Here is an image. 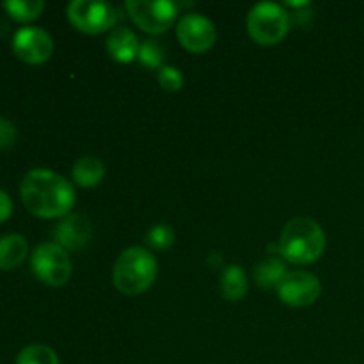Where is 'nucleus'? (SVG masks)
Instances as JSON below:
<instances>
[{
  "instance_id": "nucleus-8",
  "label": "nucleus",
  "mask_w": 364,
  "mask_h": 364,
  "mask_svg": "<svg viewBox=\"0 0 364 364\" xmlns=\"http://www.w3.org/2000/svg\"><path fill=\"white\" fill-rule=\"evenodd\" d=\"M13 52L27 64H43L52 57L53 39L41 27H23L13 36Z\"/></svg>"
},
{
  "instance_id": "nucleus-19",
  "label": "nucleus",
  "mask_w": 364,
  "mask_h": 364,
  "mask_svg": "<svg viewBox=\"0 0 364 364\" xmlns=\"http://www.w3.org/2000/svg\"><path fill=\"white\" fill-rule=\"evenodd\" d=\"M139 63L146 68H162L164 63V48L159 41L153 39H146L141 43V50H139Z\"/></svg>"
},
{
  "instance_id": "nucleus-17",
  "label": "nucleus",
  "mask_w": 364,
  "mask_h": 364,
  "mask_svg": "<svg viewBox=\"0 0 364 364\" xmlns=\"http://www.w3.org/2000/svg\"><path fill=\"white\" fill-rule=\"evenodd\" d=\"M4 11L16 21H32L43 13L45 4L41 0H6Z\"/></svg>"
},
{
  "instance_id": "nucleus-14",
  "label": "nucleus",
  "mask_w": 364,
  "mask_h": 364,
  "mask_svg": "<svg viewBox=\"0 0 364 364\" xmlns=\"http://www.w3.org/2000/svg\"><path fill=\"white\" fill-rule=\"evenodd\" d=\"M73 180L75 183L80 185L84 188H92L103 180L105 176V166L100 159L96 156L87 155V156H82L75 162L73 166Z\"/></svg>"
},
{
  "instance_id": "nucleus-3",
  "label": "nucleus",
  "mask_w": 364,
  "mask_h": 364,
  "mask_svg": "<svg viewBox=\"0 0 364 364\" xmlns=\"http://www.w3.org/2000/svg\"><path fill=\"white\" fill-rule=\"evenodd\" d=\"M159 274V263L144 247H130L123 251L114 265L112 279L117 290L124 295H141L151 288Z\"/></svg>"
},
{
  "instance_id": "nucleus-1",
  "label": "nucleus",
  "mask_w": 364,
  "mask_h": 364,
  "mask_svg": "<svg viewBox=\"0 0 364 364\" xmlns=\"http://www.w3.org/2000/svg\"><path fill=\"white\" fill-rule=\"evenodd\" d=\"M25 208L39 219L70 215L75 205V188L70 181L50 169H32L20 183Z\"/></svg>"
},
{
  "instance_id": "nucleus-10",
  "label": "nucleus",
  "mask_w": 364,
  "mask_h": 364,
  "mask_svg": "<svg viewBox=\"0 0 364 364\" xmlns=\"http://www.w3.org/2000/svg\"><path fill=\"white\" fill-rule=\"evenodd\" d=\"M279 299L294 308H304L313 304L322 294V284L318 277L309 272H288L277 287Z\"/></svg>"
},
{
  "instance_id": "nucleus-12",
  "label": "nucleus",
  "mask_w": 364,
  "mask_h": 364,
  "mask_svg": "<svg viewBox=\"0 0 364 364\" xmlns=\"http://www.w3.org/2000/svg\"><path fill=\"white\" fill-rule=\"evenodd\" d=\"M141 43L134 31L128 27H117L107 39V52L117 63H132L139 57Z\"/></svg>"
},
{
  "instance_id": "nucleus-20",
  "label": "nucleus",
  "mask_w": 364,
  "mask_h": 364,
  "mask_svg": "<svg viewBox=\"0 0 364 364\" xmlns=\"http://www.w3.org/2000/svg\"><path fill=\"white\" fill-rule=\"evenodd\" d=\"M146 242L149 247L156 249V251H166L174 244V231L173 228L167 224H156L146 235Z\"/></svg>"
},
{
  "instance_id": "nucleus-11",
  "label": "nucleus",
  "mask_w": 364,
  "mask_h": 364,
  "mask_svg": "<svg viewBox=\"0 0 364 364\" xmlns=\"http://www.w3.org/2000/svg\"><path fill=\"white\" fill-rule=\"evenodd\" d=\"M92 237V226L87 217L80 213H70L53 230L55 244L66 251H78L85 247Z\"/></svg>"
},
{
  "instance_id": "nucleus-23",
  "label": "nucleus",
  "mask_w": 364,
  "mask_h": 364,
  "mask_svg": "<svg viewBox=\"0 0 364 364\" xmlns=\"http://www.w3.org/2000/svg\"><path fill=\"white\" fill-rule=\"evenodd\" d=\"M11 213H13V201H11L9 194H6V192L0 188V223L9 219Z\"/></svg>"
},
{
  "instance_id": "nucleus-9",
  "label": "nucleus",
  "mask_w": 364,
  "mask_h": 364,
  "mask_svg": "<svg viewBox=\"0 0 364 364\" xmlns=\"http://www.w3.org/2000/svg\"><path fill=\"white\" fill-rule=\"evenodd\" d=\"M178 41L188 52L203 53L208 52L215 43V25L206 16L198 13H188L178 21L176 28Z\"/></svg>"
},
{
  "instance_id": "nucleus-16",
  "label": "nucleus",
  "mask_w": 364,
  "mask_h": 364,
  "mask_svg": "<svg viewBox=\"0 0 364 364\" xmlns=\"http://www.w3.org/2000/svg\"><path fill=\"white\" fill-rule=\"evenodd\" d=\"M287 274V265L276 256H270L258 263L255 269V279L259 288H277Z\"/></svg>"
},
{
  "instance_id": "nucleus-18",
  "label": "nucleus",
  "mask_w": 364,
  "mask_h": 364,
  "mask_svg": "<svg viewBox=\"0 0 364 364\" xmlns=\"http://www.w3.org/2000/svg\"><path fill=\"white\" fill-rule=\"evenodd\" d=\"M16 364H59V358L46 345H28L18 354Z\"/></svg>"
},
{
  "instance_id": "nucleus-2",
  "label": "nucleus",
  "mask_w": 364,
  "mask_h": 364,
  "mask_svg": "<svg viewBox=\"0 0 364 364\" xmlns=\"http://www.w3.org/2000/svg\"><path fill=\"white\" fill-rule=\"evenodd\" d=\"M279 255L297 265H308L316 262L326 251V233L316 220L309 217H295L279 238Z\"/></svg>"
},
{
  "instance_id": "nucleus-15",
  "label": "nucleus",
  "mask_w": 364,
  "mask_h": 364,
  "mask_svg": "<svg viewBox=\"0 0 364 364\" xmlns=\"http://www.w3.org/2000/svg\"><path fill=\"white\" fill-rule=\"evenodd\" d=\"M247 276H245L244 269L238 265H230L223 270L220 276V291L223 297L230 302L242 301L247 294Z\"/></svg>"
},
{
  "instance_id": "nucleus-6",
  "label": "nucleus",
  "mask_w": 364,
  "mask_h": 364,
  "mask_svg": "<svg viewBox=\"0 0 364 364\" xmlns=\"http://www.w3.org/2000/svg\"><path fill=\"white\" fill-rule=\"evenodd\" d=\"M66 13L73 27L85 34H102L119 20L116 7L98 0H73L68 4Z\"/></svg>"
},
{
  "instance_id": "nucleus-4",
  "label": "nucleus",
  "mask_w": 364,
  "mask_h": 364,
  "mask_svg": "<svg viewBox=\"0 0 364 364\" xmlns=\"http://www.w3.org/2000/svg\"><path fill=\"white\" fill-rule=\"evenodd\" d=\"M247 31L258 45H277L290 31V13L276 2L256 4L247 14Z\"/></svg>"
},
{
  "instance_id": "nucleus-13",
  "label": "nucleus",
  "mask_w": 364,
  "mask_h": 364,
  "mask_svg": "<svg viewBox=\"0 0 364 364\" xmlns=\"http://www.w3.org/2000/svg\"><path fill=\"white\" fill-rule=\"evenodd\" d=\"M28 255L27 238L23 235H6L0 238V270H14Z\"/></svg>"
},
{
  "instance_id": "nucleus-22",
  "label": "nucleus",
  "mask_w": 364,
  "mask_h": 364,
  "mask_svg": "<svg viewBox=\"0 0 364 364\" xmlns=\"http://www.w3.org/2000/svg\"><path fill=\"white\" fill-rule=\"evenodd\" d=\"M16 127L11 121L0 117V151L11 148L16 141Z\"/></svg>"
},
{
  "instance_id": "nucleus-21",
  "label": "nucleus",
  "mask_w": 364,
  "mask_h": 364,
  "mask_svg": "<svg viewBox=\"0 0 364 364\" xmlns=\"http://www.w3.org/2000/svg\"><path fill=\"white\" fill-rule=\"evenodd\" d=\"M159 84L164 91L176 92L183 85V75L176 66H162L159 71Z\"/></svg>"
},
{
  "instance_id": "nucleus-5",
  "label": "nucleus",
  "mask_w": 364,
  "mask_h": 364,
  "mask_svg": "<svg viewBox=\"0 0 364 364\" xmlns=\"http://www.w3.org/2000/svg\"><path fill=\"white\" fill-rule=\"evenodd\" d=\"M34 276L48 287H63L71 277V262L66 249L55 242H45L34 249L31 258Z\"/></svg>"
},
{
  "instance_id": "nucleus-7",
  "label": "nucleus",
  "mask_w": 364,
  "mask_h": 364,
  "mask_svg": "<svg viewBox=\"0 0 364 364\" xmlns=\"http://www.w3.org/2000/svg\"><path fill=\"white\" fill-rule=\"evenodd\" d=\"M127 11L134 23L149 34H162L178 16V4L171 0H128Z\"/></svg>"
}]
</instances>
